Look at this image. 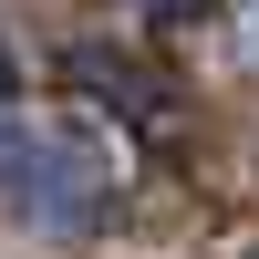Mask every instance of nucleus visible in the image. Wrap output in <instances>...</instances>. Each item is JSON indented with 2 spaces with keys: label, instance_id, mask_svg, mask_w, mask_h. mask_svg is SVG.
Masks as SVG:
<instances>
[{
  "label": "nucleus",
  "instance_id": "f257e3e1",
  "mask_svg": "<svg viewBox=\"0 0 259 259\" xmlns=\"http://www.w3.org/2000/svg\"><path fill=\"white\" fill-rule=\"evenodd\" d=\"M0 197L21 207L31 228H94L104 207H114V135L83 114L41 124V114H11L0 104Z\"/></svg>",
  "mask_w": 259,
  "mask_h": 259
},
{
  "label": "nucleus",
  "instance_id": "f03ea898",
  "mask_svg": "<svg viewBox=\"0 0 259 259\" xmlns=\"http://www.w3.org/2000/svg\"><path fill=\"white\" fill-rule=\"evenodd\" d=\"M0 104H11V41H0Z\"/></svg>",
  "mask_w": 259,
  "mask_h": 259
}]
</instances>
